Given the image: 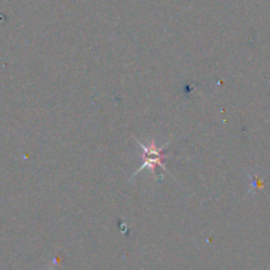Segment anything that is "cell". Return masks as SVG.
<instances>
[{
	"mask_svg": "<svg viewBox=\"0 0 270 270\" xmlns=\"http://www.w3.org/2000/svg\"><path fill=\"white\" fill-rule=\"evenodd\" d=\"M140 148L142 149V165L137 170L133 173V177L135 178L136 174L141 173L142 170H149L153 175L155 179H157V168H164L165 170L168 169L164 166L165 158H166V150H168V144H165L164 146H158L157 142H156L155 137L149 138V141L146 144H142L140 140H136Z\"/></svg>",
	"mask_w": 270,
	"mask_h": 270,
	"instance_id": "obj_1",
	"label": "cell"
}]
</instances>
